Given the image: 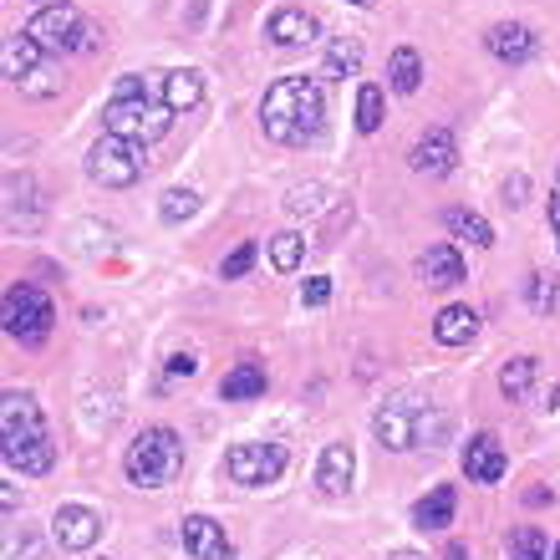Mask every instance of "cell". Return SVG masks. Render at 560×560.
Returning a JSON list of instances; mask_svg holds the SVG:
<instances>
[{
    "label": "cell",
    "mask_w": 560,
    "mask_h": 560,
    "mask_svg": "<svg viewBox=\"0 0 560 560\" xmlns=\"http://www.w3.org/2000/svg\"><path fill=\"white\" fill-rule=\"evenodd\" d=\"M550 224H556V235H560V214H550Z\"/></svg>",
    "instance_id": "obj_40"
},
{
    "label": "cell",
    "mask_w": 560,
    "mask_h": 560,
    "mask_svg": "<svg viewBox=\"0 0 560 560\" xmlns=\"http://www.w3.org/2000/svg\"><path fill=\"white\" fill-rule=\"evenodd\" d=\"M122 469L133 479L138 489H163L174 485L178 469H184V439H178L174 428H143L122 458Z\"/></svg>",
    "instance_id": "obj_3"
},
{
    "label": "cell",
    "mask_w": 560,
    "mask_h": 560,
    "mask_svg": "<svg viewBox=\"0 0 560 560\" xmlns=\"http://www.w3.org/2000/svg\"><path fill=\"white\" fill-rule=\"evenodd\" d=\"M485 42H489V51H494L500 61H525L535 51V31L520 26V21H500V26L489 31Z\"/></svg>",
    "instance_id": "obj_19"
},
{
    "label": "cell",
    "mask_w": 560,
    "mask_h": 560,
    "mask_svg": "<svg viewBox=\"0 0 560 560\" xmlns=\"http://www.w3.org/2000/svg\"><path fill=\"white\" fill-rule=\"evenodd\" d=\"M423 402L418 398H393L377 408V418H372V433H377V443L383 448H393V454H402V448H418V428H423Z\"/></svg>",
    "instance_id": "obj_8"
},
{
    "label": "cell",
    "mask_w": 560,
    "mask_h": 560,
    "mask_svg": "<svg viewBox=\"0 0 560 560\" xmlns=\"http://www.w3.org/2000/svg\"><path fill=\"white\" fill-rule=\"evenodd\" d=\"M301 301H306V306H326V301H331V276H311L306 285H301Z\"/></svg>",
    "instance_id": "obj_34"
},
{
    "label": "cell",
    "mask_w": 560,
    "mask_h": 560,
    "mask_svg": "<svg viewBox=\"0 0 560 560\" xmlns=\"http://www.w3.org/2000/svg\"><path fill=\"white\" fill-rule=\"evenodd\" d=\"M352 5H372V0H352Z\"/></svg>",
    "instance_id": "obj_41"
},
{
    "label": "cell",
    "mask_w": 560,
    "mask_h": 560,
    "mask_svg": "<svg viewBox=\"0 0 560 560\" xmlns=\"http://www.w3.org/2000/svg\"><path fill=\"white\" fill-rule=\"evenodd\" d=\"M178 535H184V546H189L194 560H235V546H230L224 525H214L209 515H189Z\"/></svg>",
    "instance_id": "obj_11"
},
{
    "label": "cell",
    "mask_w": 560,
    "mask_h": 560,
    "mask_svg": "<svg viewBox=\"0 0 560 560\" xmlns=\"http://www.w3.org/2000/svg\"><path fill=\"white\" fill-rule=\"evenodd\" d=\"M352 474H357L352 443H326L322 464H316V485H322V494H347V489H352Z\"/></svg>",
    "instance_id": "obj_14"
},
{
    "label": "cell",
    "mask_w": 560,
    "mask_h": 560,
    "mask_svg": "<svg viewBox=\"0 0 560 560\" xmlns=\"http://www.w3.org/2000/svg\"><path fill=\"white\" fill-rule=\"evenodd\" d=\"M42 46L31 42L26 31H15V36H5V77H11L15 88H21V82H26L31 72H42Z\"/></svg>",
    "instance_id": "obj_20"
},
{
    "label": "cell",
    "mask_w": 560,
    "mask_h": 560,
    "mask_svg": "<svg viewBox=\"0 0 560 560\" xmlns=\"http://www.w3.org/2000/svg\"><path fill=\"white\" fill-rule=\"evenodd\" d=\"M285 205L295 209V214H306V209H322V184H311V189H291V199Z\"/></svg>",
    "instance_id": "obj_35"
},
{
    "label": "cell",
    "mask_w": 560,
    "mask_h": 560,
    "mask_svg": "<svg viewBox=\"0 0 560 560\" xmlns=\"http://www.w3.org/2000/svg\"><path fill=\"white\" fill-rule=\"evenodd\" d=\"M443 224H448L458 240L479 245V250H489V245H494V230H489V220H485V214H474V209H448V214H443Z\"/></svg>",
    "instance_id": "obj_25"
},
{
    "label": "cell",
    "mask_w": 560,
    "mask_h": 560,
    "mask_svg": "<svg viewBox=\"0 0 560 560\" xmlns=\"http://www.w3.org/2000/svg\"><path fill=\"white\" fill-rule=\"evenodd\" d=\"M454 504H458L454 485H433L423 500L413 504V530H448V525H454Z\"/></svg>",
    "instance_id": "obj_18"
},
{
    "label": "cell",
    "mask_w": 560,
    "mask_h": 560,
    "mask_svg": "<svg viewBox=\"0 0 560 560\" xmlns=\"http://www.w3.org/2000/svg\"><path fill=\"white\" fill-rule=\"evenodd\" d=\"M418 280H423V285H433V291L458 285V280H464V260H458L454 245H428V250L418 255Z\"/></svg>",
    "instance_id": "obj_16"
},
{
    "label": "cell",
    "mask_w": 560,
    "mask_h": 560,
    "mask_svg": "<svg viewBox=\"0 0 560 560\" xmlns=\"http://www.w3.org/2000/svg\"><path fill=\"white\" fill-rule=\"evenodd\" d=\"M5 464L21 474H46L57 464V443L51 439H36V443H21V448H5Z\"/></svg>",
    "instance_id": "obj_23"
},
{
    "label": "cell",
    "mask_w": 560,
    "mask_h": 560,
    "mask_svg": "<svg viewBox=\"0 0 560 560\" xmlns=\"http://www.w3.org/2000/svg\"><path fill=\"white\" fill-rule=\"evenodd\" d=\"M504 205H525V178H515V184H504Z\"/></svg>",
    "instance_id": "obj_37"
},
{
    "label": "cell",
    "mask_w": 560,
    "mask_h": 560,
    "mask_svg": "<svg viewBox=\"0 0 560 560\" xmlns=\"http://www.w3.org/2000/svg\"><path fill=\"white\" fill-rule=\"evenodd\" d=\"M443 560H469V550H464V546H458V540H454V546L443 550Z\"/></svg>",
    "instance_id": "obj_38"
},
{
    "label": "cell",
    "mask_w": 560,
    "mask_h": 560,
    "mask_svg": "<svg viewBox=\"0 0 560 560\" xmlns=\"http://www.w3.org/2000/svg\"><path fill=\"white\" fill-rule=\"evenodd\" d=\"M525 295H530V306L540 311V316L560 306V285H556V280H546V276H530V280H525Z\"/></svg>",
    "instance_id": "obj_33"
},
{
    "label": "cell",
    "mask_w": 560,
    "mask_h": 560,
    "mask_svg": "<svg viewBox=\"0 0 560 560\" xmlns=\"http://www.w3.org/2000/svg\"><path fill=\"white\" fill-rule=\"evenodd\" d=\"M260 393H266V368L260 362H240L235 372H224V383H220L224 402H245V398H260Z\"/></svg>",
    "instance_id": "obj_22"
},
{
    "label": "cell",
    "mask_w": 560,
    "mask_h": 560,
    "mask_svg": "<svg viewBox=\"0 0 560 560\" xmlns=\"http://www.w3.org/2000/svg\"><path fill=\"white\" fill-rule=\"evenodd\" d=\"M535 357H515V362H504V372H500V387H504V398H525L535 387Z\"/></svg>",
    "instance_id": "obj_27"
},
{
    "label": "cell",
    "mask_w": 560,
    "mask_h": 560,
    "mask_svg": "<svg viewBox=\"0 0 560 560\" xmlns=\"http://www.w3.org/2000/svg\"><path fill=\"white\" fill-rule=\"evenodd\" d=\"M301 255H306V240L295 235V230L270 235V260H276V270H295V266H301Z\"/></svg>",
    "instance_id": "obj_29"
},
{
    "label": "cell",
    "mask_w": 560,
    "mask_h": 560,
    "mask_svg": "<svg viewBox=\"0 0 560 560\" xmlns=\"http://www.w3.org/2000/svg\"><path fill=\"white\" fill-rule=\"evenodd\" d=\"M362 72V42L357 36H337L326 46V77H357Z\"/></svg>",
    "instance_id": "obj_26"
},
{
    "label": "cell",
    "mask_w": 560,
    "mask_h": 560,
    "mask_svg": "<svg viewBox=\"0 0 560 560\" xmlns=\"http://www.w3.org/2000/svg\"><path fill=\"white\" fill-rule=\"evenodd\" d=\"M159 97L174 107V113H194V107L205 103V72H194V67L159 72Z\"/></svg>",
    "instance_id": "obj_15"
},
{
    "label": "cell",
    "mask_w": 560,
    "mask_h": 560,
    "mask_svg": "<svg viewBox=\"0 0 560 560\" xmlns=\"http://www.w3.org/2000/svg\"><path fill=\"white\" fill-rule=\"evenodd\" d=\"M550 560H560V546H556V556H550Z\"/></svg>",
    "instance_id": "obj_42"
},
{
    "label": "cell",
    "mask_w": 560,
    "mask_h": 560,
    "mask_svg": "<svg viewBox=\"0 0 560 560\" xmlns=\"http://www.w3.org/2000/svg\"><path fill=\"white\" fill-rule=\"evenodd\" d=\"M266 36L276 46H306L311 36H316V15L301 11V5H280V11L266 21Z\"/></svg>",
    "instance_id": "obj_17"
},
{
    "label": "cell",
    "mask_w": 560,
    "mask_h": 560,
    "mask_svg": "<svg viewBox=\"0 0 560 560\" xmlns=\"http://www.w3.org/2000/svg\"><path fill=\"white\" fill-rule=\"evenodd\" d=\"M194 209H199V194H194V189H168V194H163V205H159V214L168 224H178V220H189Z\"/></svg>",
    "instance_id": "obj_31"
},
{
    "label": "cell",
    "mask_w": 560,
    "mask_h": 560,
    "mask_svg": "<svg viewBox=\"0 0 560 560\" xmlns=\"http://www.w3.org/2000/svg\"><path fill=\"white\" fill-rule=\"evenodd\" d=\"M408 159H413L418 174L439 178V174H448V168H454L458 143H454V133H448V128H428V133L413 143V153H408Z\"/></svg>",
    "instance_id": "obj_13"
},
{
    "label": "cell",
    "mask_w": 560,
    "mask_h": 560,
    "mask_svg": "<svg viewBox=\"0 0 560 560\" xmlns=\"http://www.w3.org/2000/svg\"><path fill=\"white\" fill-rule=\"evenodd\" d=\"M474 331H479V316H474L469 306H443L439 316H433V337H439L443 347H464V341H474Z\"/></svg>",
    "instance_id": "obj_21"
},
{
    "label": "cell",
    "mask_w": 560,
    "mask_h": 560,
    "mask_svg": "<svg viewBox=\"0 0 560 560\" xmlns=\"http://www.w3.org/2000/svg\"><path fill=\"white\" fill-rule=\"evenodd\" d=\"M97 535H103V515L88 510V504H61L57 515H51V540L61 550H88Z\"/></svg>",
    "instance_id": "obj_10"
},
{
    "label": "cell",
    "mask_w": 560,
    "mask_h": 560,
    "mask_svg": "<svg viewBox=\"0 0 560 560\" xmlns=\"http://www.w3.org/2000/svg\"><path fill=\"white\" fill-rule=\"evenodd\" d=\"M387 560H423L418 550H387Z\"/></svg>",
    "instance_id": "obj_39"
},
{
    "label": "cell",
    "mask_w": 560,
    "mask_h": 560,
    "mask_svg": "<svg viewBox=\"0 0 560 560\" xmlns=\"http://www.w3.org/2000/svg\"><path fill=\"white\" fill-rule=\"evenodd\" d=\"M418 82H423V61H418L413 46H398L393 61H387V88L393 92H418Z\"/></svg>",
    "instance_id": "obj_24"
},
{
    "label": "cell",
    "mask_w": 560,
    "mask_h": 560,
    "mask_svg": "<svg viewBox=\"0 0 560 560\" xmlns=\"http://www.w3.org/2000/svg\"><path fill=\"white\" fill-rule=\"evenodd\" d=\"M88 174H92V184H103V189H128V184H138V174H143V143L118 138V133L97 138L88 153Z\"/></svg>",
    "instance_id": "obj_5"
},
{
    "label": "cell",
    "mask_w": 560,
    "mask_h": 560,
    "mask_svg": "<svg viewBox=\"0 0 560 560\" xmlns=\"http://www.w3.org/2000/svg\"><path fill=\"white\" fill-rule=\"evenodd\" d=\"M464 474L474 485H500L504 479V448L494 433H474L469 448H464Z\"/></svg>",
    "instance_id": "obj_12"
},
{
    "label": "cell",
    "mask_w": 560,
    "mask_h": 560,
    "mask_svg": "<svg viewBox=\"0 0 560 560\" xmlns=\"http://www.w3.org/2000/svg\"><path fill=\"white\" fill-rule=\"evenodd\" d=\"M322 118H326V103H322V88L311 82V77H285L276 88L266 92V103H260V128L266 138L285 148H301L311 138L322 133Z\"/></svg>",
    "instance_id": "obj_1"
},
{
    "label": "cell",
    "mask_w": 560,
    "mask_h": 560,
    "mask_svg": "<svg viewBox=\"0 0 560 560\" xmlns=\"http://www.w3.org/2000/svg\"><path fill=\"white\" fill-rule=\"evenodd\" d=\"M285 474V448L280 443H235L224 454V479L240 489H266Z\"/></svg>",
    "instance_id": "obj_7"
},
{
    "label": "cell",
    "mask_w": 560,
    "mask_h": 560,
    "mask_svg": "<svg viewBox=\"0 0 560 560\" xmlns=\"http://www.w3.org/2000/svg\"><path fill=\"white\" fill-rule=\"evenodd\" d=\"M174 107L159 97V77H122L118 88H113V97H107V133L118 138H133V143H153V138H163L168 128H174Z\"/></svg>",
    "instance_id": "obj_2"
},
{
    "label": "cell",
    "mask_w": 560,
    "mask_h": 560,
    "mask_svg": "<svg viewBox=\"0 0 560 560\" xmlns=\"http://www.w3.org/2000/svg\"><path fill=\"white\" fill-rule=\"evenodd\" d=\"M377 128H383V88L368 82L357 92V133H377Z\"/></svg>",
    "instance_id": "obj_28"
},
{
    "label": "cell",
    "mask_w": 560,
    "mask_h": 560,
    "mask_svg": "<svg viewBox=\"0 0 560 560\" xmlns=\"http://www.w3.org/2000/svg\"><path fill=\"white\" fill-rule=\"evenodd\" d=\"M194 372H199L194 352H174V357H168V377H194Z\"/></svg>",
    "instance_id": "obj_36"
},
{
    "label": "cell",
    "mask_w": 560,
    "mask_h": 560,
    "mask_svg": "<svg viewBox=\"0 0 560 560\" xmlns=\"http://www.w3.org/2000/svg\"><path fill=\"white\" fill-rule=\"evenodd\" d=\"M0 439H5V448L51 439V433H46L42 408H36V398H31V393H5V408H0Z\"/></svg>",
    "instance_id": "obj_9"
},
{
    "label": "cell",
    "mask_w": 560,
    "mask_h": 560,
    "mask_svg": "<svg viewBox=\"0 0 560 560\" xmlns=\"http://www.w3.org/2000/svg\"><path fill=\"white\" fill-rule=\"evenodd\" d=\"M510 560H546V530L540 525H520L510 535Z\"/></svg>",
    "instance_id": "obj_30"
},
{
    "label": "cell",
    "mask_w": 560,
    "mask_h": 560,
    "mask_svg": "<svg viewBox=\"0 0 560 560\" xmlns=\"http://www.w3.org/2000/svg\"><path fill=\"white\" fill-rule=\"evenodd\" d=\"M26 36L42 46L46 57H61V51H88L92 46V26L82 21L77 5H42V11L26 21Z\"/></svg>",
    "instance_id": "obj_4"
},
{
    "label": "cell",
    "mask_w": 560,
    "mask_h": 560,
    "mask_svg": "<svg viewBox=\"0 0 560 560\" xmlns=\"http://www.w3.org/2000/svg\"><path fill=\"white\" fill-rule=\"evenodd\" d=\"M51 301L36 285H11L5 291V337H15L21 347H42L51 337Z\"/></svg>",
    "instance_id": "obj_6"
},
{
    "label": "cell",
    "mask_w": 560,
    "mask_h": 560,
    "mask_svg": "<svg viewBox=\"0 0 560 560\" xmlns=\"http://www.w3.org/2000/svg\"><path fill=\"white\" fill-rule=\"evenodd\" d=\"M255 255H260V245H255V240H240L235 250L224 255V266H220V276H224V280H240V276H245V270H250V266H255Z\"/></svg>",
    "instance_id": "obj_32"
}]
</instances>
